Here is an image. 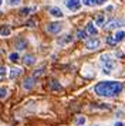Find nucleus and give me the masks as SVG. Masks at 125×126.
I'll return each instance as SVG.
<instances>
[{
    "mask_svg": "<svg viewBox=\"0 0 125 126\" xmlns=\"http://www.w3.org/2000/svg\"><path fill=\"white\" fill-rule=\"evenodd\" d=\"M122 88H124V85L117 81H101L94 86V92L100 96L111 98L117 96L119 92H122Z\"/></svg>",
    "mask_w": 125,
    "mask_h": 126,
    "instance_id": "obj_1",
    "label": "nucleus"
},
{
    "mask_svg": "<svg viewBox=\"0 0 125 126\" xmlns=\"http://www.w3.org/2000/svg\"><path fill=\"white\" fill-rule=\"evenodd\" d=\"M101 63L104 64V72L105 74H109V71H112L114 69V67H115V61L114 60H111V58L108 57V55H101Z\"/></svg>",
    "mask_w": 125,
    "mask_h": 126,
    "instance_id": "obj_2",
    "label": "nucleus"
},
{
    "mask_svg": "<svg viewBox=\"0 0 125 126\" xmlns=\"http://www.w3.org/2000/svg\"><path fill=\"white\" fill-rule=\"evenodd\" d=\"M62 29V26L60 23H48V26H47V31L48 33H51V34H57V33H60Z\"/></svg>",
    "mask_w": 125,
    "mask_h": 126,
    "instance_id": "obj_3",
    "label": "nucleus"
},
{
    "mask_svg": "<svg viewBox=\"0 0 125 126\" xmlns=\"http://www.w3.org/2000/svg\"><path fill=\"white\" fill-rule=\"evenodd\" d=\"M100 46H101V41L98 40V38H91V40L87 41V50H97V48H100Z\"/></svg>",
    "mask_w": 125,
    "mask_h": 126,
    "instance_id": "obj_4",
    "label": "nucleus"
},
{
    "mask_svg": "<svg viewBox=\"0 0 125 126\" xmlns=\"http://www.w3.org/2000/svg\"><path fill=\"white\" fill-rule=\"evenodd\" d=\"M65 6L70 10H78L80 7H81V0H67L65 1Z\"/></svg>",
    "mask_w": 125,
    "mask_h": 126,
    "instance_id": "obj_5",
    "label": "nucleus"
},
{
    "mask_svg": "<svg viewBox=\"0 0 125 126\" xmlns=\"http://www.w3.org/2000/svg\"><path fill=\"white\" fill-rule=\"evenodd\" d=\"M122 26H124V21H122V20H118V18H115V20H109L107 29L114 30V29H118V27H122Z\"/></svg>",
    "mask_w": 125,
    "mask_h": 126,
    "instance_id": "obj_6",
    "label": "nucleus"
},
{
    "mask_svg": "<svg viewBox=\"0 0 125 126\" xmlns=\"http://www.w3.org/2000/svg\"><path fill=\"white\" fill-rule=\"evenodd\" d=\"M50 89L54 91V92H60L62 89V86L60 85V82H58L57 79H51L50 81Z\"/></svg>",
    "mask_w": 125,
    "mask_h": 126,
    "instance_id": "obj_7",
    "label": "nucleus"
},
{
    "mask_svg": "<svg viewBox=\"0 0 125 126\" xmlns=\"http://www.w3.org/2000/svg\"><path fill=\"white\" fill-rule=\"evenodd\" d=\"M36 78H33V77H30V78H26L24 79V82H23V86H24V89H31L34 86V82H36Z\"/></svg>",
    "mask_w": 125,
    "mask_h": 126,
    "instance_id": "obj_8",
    "label": "nucleus"
},
{
    "mask_svg": "<svg viewBox=\"0 0 125 126\" xmlns=\"http://www.w3.org/2000/svg\"><path fill=\"white\" fill-rule=\"evenodd\" d=\"M85 31H87V34H90V35H95L97 34V29L94 27V23H92V21H88L87 27H85Z\"/></svg>",
    "mask_w": 125,
    "mask_h": 126,
    "instance_id": "obj_9",
    "label": "nucleus"
},
{
    "mask_svg": "<svg viewBox=\"0 0 125 126\" xmlns=\"http://www.w3.org/2000/svg\"><path fill=\"white\" fill-rule=\"evenodd\" d=\"M50 14H51V16H54V17H58V18L64 17L62 12L58 9V7H51V9H50Z\"/></svg>",
    "mask_w": 125,
    "mask_h": 126,
    "instance_id": "obj_10",
    "label": "nucleus"
},
{
    "mask_svg": "<svg viewBox=\"0 0 125 126\" xmlns=\"http://www.w3.org/2000/svg\"><path fill=\"white\" fill-rule=\"evenodd\" d=\"M11 30L9 26H1L0 27V35H3V37H7V35H10Z\"/></svg>",
    "mask_w": 125,
    "mask_h": 126,
    "instance_id": "obj_11",
    "label": "nucleus"
},
{
    "mask_svg": "<svg viewBox=\"0 0 125 126\" xmlns=\"http://www.w3.org/2000/svg\"><path fill=\"white\" fill-rule=\"evenodd\" d=\"M20 74H21V69H20V68H13V69H10L9 78H10V79H14V78H16V77H19Z\"/></svg>",
    "mask_w": 125,
    "mask_h": 126,
    "instance_id": "obj_12",
    "label": "nucleus"
},
{
    "mask_svg": "<svg viewBox=\"0 0 125 126\" xmlns=\"http://www.w3.org/2000/svg\"><path fill=\"white\" fill-rule=\"evenodd\" d=\"M23 63L26 64V65H33V64L36 63V58H34L33 55H26V57L23 58Z\"/></svg>",
    "mask_w": 125,
    "mask_h": 126,
    "instance_id": "obj_13",
    "label": "nucleus"
},
{
    "mask_svg": "<svg viewBox=\"0 0 125 126\" xmlns=\"http://www.w3.org/2000/svg\"><path fill=\"white\" fill-rule=\"evenodd\" d=\"M83 4L84 6H88V7H94V6H98V0H83Z\"/></svg>",
    "mask_w": 125,
    "mask_h": 126,
    "instance_id": "obj_14",
    "label": "nucleus"
},
{
    "mask_svg": "<svg viewBox=\"0 0 125 126\" xmlns=\"http://www.w3.org/2000/svg\"><path fill=\"white\" fill-rule=\"evenodd\" d=\"M115 40H117V43H119V41H124L125 40V31H122V30L117 31V34H115Z\"/></svg>",
    "mask_w": 125,
    "mask_h": 126,
    "instance_id": "obj_15",
    "label": "nucleus"
},
{
    "mask_svg": "<svg viewBox=\"0 0 125 126\" xmlns=\"http://www.w3.org/2000/svg\"><path fill=\"white\" fill-rule=\"evenodd\" d=\"M26 46H27L26 40H17L16 41V48H17V50H24Z\"/></svg>",
    "mask_w": 125,
    "mask_h": 126,
    "instance_id": "obj_16",
    "label": "nucleus"
},
{
    "mask_svg": "<svg viewBox=\"0 0 125 126\" xmlns=\"http://www.w3.org/2000/svg\"><path fill=\"white\" fill-rule=\"evenodd\" d=\"M71 41H73V37L71 35H65L64 38L58 40V44H67V43H71Z\"/></svg>",
    "mask_w": 125,
    "mask_h": 126,
    "instance_id": "obj_17",
    "label": "nucleus"
},
{
    "mask_svg": "<svg viewBox=\"0 0 125 126\" xmlns=\"http://www.w3.org/2000/svg\"><path fill=\"white\" fill-rule=\"evenodd\" d=\"M43 74H44V68H39V69H36V71H34L31 77H33V78H39V77H41Z\"/></svg>",
    "mask_w": 125,
    "mask_h": 126,
    "instance_id": "obj_18",
    "label": "nucleus"
},
{
    "mask_svg": "<svg viewBox=\"0 0 125 126\" xmlns=\"http://www.w3.org/2000/svg\"><path fill=\"white\" fill-rule=\"evenodd\" d=\"M77 37H78V38H81V40H84V38H87V31L78 30V31H77Z\"/></svg>",
    "mask_w": 125,
    "mask_h": 126,
    "instance_id": "obj_19",
    "label": "nucleus"
},
{
    "mask_svg": "<svg viewBox=\"0 0 125 126\" xmlns=\"http://www.w3.org/2000/svg\"><path fill=\"white\" fill-rule=\"evenodd\" d=\"M9 58H10V61L16 63V61H19V54L17 52H11L10 55H9Z\"/></svg>",
    "mask_w": 125,
    "mask_h": 126,
    "instance_id": "obj_20",
    "label": "nucleus"
},
{
    "mask_svg": "<svg viewBox=\"0 0 125 126\" xmlns=\"http://www.w3.org/2000/svg\"><path fill=\"white\" fill-rule=\"evenodd\" d=\"M95 24L100 27V26H102L104 24V16H98L97 17V20H95Z\"/></svg>",
    "mask_w": 125,
    "mask_h": 126,
    "instance_id": "obj_21",
    "label": "nucleus"
},
{
    "mask_svg": "<svg viewBox=\"0 0 125 126\" xmlns=\"http://www.w3.org/2000/svg\"><path fill=\"white\" fill-rule=\"evenodd\" d=\"M7 96V88H0V99Z\"/></svg>",
    "mask_w": 125,
    "mask_h": 126,
    "instance_id": "obj_22",
    "label": "nucleus"
},
{
    "mask_svg": "<svg viewBox=\"0 0 125 126\" xmlns=\"http://www.w3.org/2000/svg\"><path fill=\"white\" fill-rule=\"evenodd\" d=\"M30 12H31V9H30V7H24V9L20 10V14H21V16H27Z\"/></svg>",
    "mask_w": 125,
    "mask_h": 126,
    "instance_id": "obj_23",
    "label": "nucleus"
},
{
    "mask_svg": "<svg viewBox=\"0 0 125 126\" xmlns=\"http://www.w3.org/2000/svg\"><path fill=\"white\" fill-rule=\"evenodd\" d=\"M6 71H7V69H6V67H0V81H1L3 78H4Z\"/></svg>",
    "mask_w": 125,
    "mask_h": 126,
    "instance_id": "obj_24",
    "label": "nucleus"
},
{
    "mask_svg": "<svg viewBox=\"0 0 125 126\" xmlns=\"http://www.w3.org/2000/svg\"><path fill=\"white\" fill-rule=\"evenodd\" d=\"M107 43L109 44V46H114V44L117 43V40H115V37H108V38H107Z\"/></svg>",
    "mask_w": 125,
    "mask_h": 126,
    "instance_id": "obj_25",
    "label": "nucleus"
},
{
    "mask_svg": "<svg viewBox=\"0 0 125 126\" xmlns=\"http://www.w3.org/2000/svg\"><path fill=\"white\" fill-rule=\"evenodd\" d=\"M7 3H9V6H17L20 3V0H9Z\"/></svg>",
    "mask_w": 125,
    "mask_h": 126,
    "instance_id": "obj_26",
    "label": "nucleus"
},
{
    "mask_svg": "<svg viewBox=\"0 0 125 126\" xmlns=\"http://www.w3.org/2000/svg\"><path fill=\"white\" fill-rule=\"evenodd\" d=\"M26 26H27V27H34V26H36V21H34L33 18H31V20H27Z\"/></svg>",
    "mask_w": 125,
    "mask_h": 126,
    "instance_id": "obj_27",
    "label": "nucleus"
},
{
    "mask_svg": "<svg viewBox=\"0 0 125 126\" xmlns=\"http://www.w3.org/2000/svg\"><path fill=\"white\" fill-rule=\"evenodd\" d=\"M84 123H85L84 118H78V119H77V125H84Z\"/></svg>",
    "mask_w": 125,
    "mask_h": 126,
    "instance_id": "obj_28",
    "label": "nucleus"
},
{
    "mask_svg": "<svg viewBox=\"0 0 125 126\" xmlns=\"http://www.w3.org/2000/svg\"><path fill=\"white\" fill-rule=\"evenodd\" d=\"M114 126H125L124 123H122V122H117V123H115V125Z\"/></svg>",
    "mask_w": 125,
    "mask_h": 126,
    "instance_id": "obj_29",
    "label": "nucleus"
},
{
    "mask_svg": "<svg viewBox=\"0 0 125 126\" xmlns=\"http://www.w3.org/2000/svg\"><path fill=\"white\" fill-rule=\"evenodd\" d=\"M112 9H114L112 6H108V7H107V12H112Z\"/></svg>",
    "mask_w": 125,
    "mask_h": 126,
    "instance_id": "obj_30",
    "label": "nucleus"
},
{
    "mask_svg": "<svg viewBox=\"0 0 125 126\" xmlns=\"http://www.w3.org/2000/svg\"><path fill=\"white\" fill-rule=\"evenodd\" d=\"M117 55H118V57H124L125 54H124V52H117Z\"/></svg>",
    "mask_w": 125,
    "mask_h": 126,
    "instance_id": "obj_31",
    "label": "nucleus"
},
{
    "mask_svg": "<svg viewBox=\"0 0 125 126\" xmlns=\"http://www.w3.org/2000/svg\"><path fill=\"white\" fill-rule=\"evenodd\" d=\"M105 1H107V0H98V3H100V4H104Z\"/></svg>",
    "mask_w": 125,
    "mask_h": 126,
    "instance_id": "obj_32",
    "label": "nucleus"
},
{
    "mask_svg": "<svg viewBox=\"0 0 125 126\" xmlns=\"http://www.w3.org/2000/svg\"><path fill=\"white\" fill-rule=\"evenodd\" d=\"M0 4H1V0H0Z\"/></svg>",
    "mask_w": 125,
    "mask_h": 126,
    "instance_id": "obj_33",
    "label": "nucleus"
}]
</instances>
